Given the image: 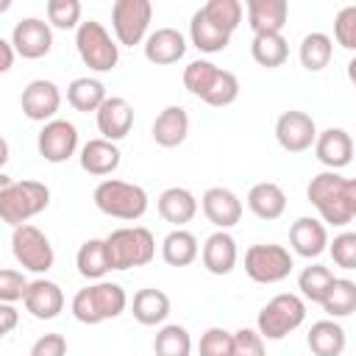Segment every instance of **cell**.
I'll list each match as a JSON object with an SVG mask.
<instances>
[{
    "instance_id": "1",
    "label": "cell",
    "mask_w": 356,
    "mask_h": 356,
    "mask_svg": "<svg viewBox=\"0 0 356 356\" xmlns=\"http://www.w3.org/2000/svg\"><path fill=\"white\" fill-rule=\"evenodd\" d=\"M306 197L328 225H348L356 217V178L323 170L309 181Z\"/></svg>"
},
{
    "instance_id": "2",
    "label": "cell",
    "mask_w": 356,
    "mask_h": 356,
    "mask_svg": "<svg viewBox=\"0 0 356 356\" xmlns=\"http://www.w3.org/2000/svg\"><path fill=\"white\" fill-rule=\"evenodd\" d=\"M184 86L189 95L200 97L203 103L222 108L231 106L239 97V81L234 72L220 70L217 64L206 61V58H195L184 67Z\"/></svg>"
},
{
    "instance_id": "3",
    "label": "cell",
    "mask_w": 356,
    "mask_h": 356,
    "mask_svg": "<svg viewBox=\"0 0 356 356\" xmlns=\"http://www.w3.org/2000/svg\"><path fill=\"white\" fill-rule=\"evenodd\" d=\"M50 206V189L42 181H11L0 175V220L11 228L25 225L31 217Z\"/></svg>"
},
{
    "instance_id": "4",
    "label": "cell",
    "mask_w": 356,
    "mask_h": 356,
    "mask_svg": "<svg viewBox=\"0 0 356 356\" xmlns=\"http://www.w3.org/2000/svg\"><path fill=\"white\" fill-rule=\"evenodd\" d=\"M72 317L83 325H97L106 320L120 317L128 309V295L114 281H95L75 292L72 298Z\"/></svg>"
},
{
    "instance_id": "5",
    "label": "cell",
    "mask_w": 356,
    "mask_h": 356,
    "mask_svg": "<svg viewBox=\"0 0 356 356\" xmlns=\"http://www.w3.org/2000/svg\"><path fill=\"white\" fill-rule=\"evenodd\" d=\"M92 200L103 214L125 220V222H134V220L145 217V211H147V192L139 184H128L120 178L100 181L95 186Z\"/></svg>"
},
{
    "instance_id": "6",
    "label": "cell",
    "mask_w": 356,
    "mask_h": 356,
    "mask_svg": "<svg viewBox=\"0 0 356 356\" xmlns=\"http://www.w3.org/2000/svg\"><path fill=\"white\" fill-rule=\"evenodd\" d=\"M108 248V261L111 270H131V267H145L156 256V239L150 228L145 225H125L114 228L106 236Z\"/></svg>"
},
{
    "instance_id": "7",
    "label": "cell",
    "mask_w": 356,
    "mask_h": 356,
    "mask_svg": "<svg viewBox=\"0 0 356 356\" xmlns=\"http://www.w3.org/2000/svg\"><path fill=\"white\" fill-rule=\"evenodd\" d=\"M306 320V303L300 295L292 292H281L275 298H270L259 317H256V331L264 339H284L286 334H292L295 328H300Z\"/></svg>"
},
{
    "instance_id": "8",
    "label": "cell",
    "mask_w": 356,
    "mask_h": 356,
    "mask_svg": "<svg viewBox=\"0 0 356 356\" xmlns=\"http://www.w3.org/2000/svg\"><path fill=\"white\" fill-rule=\"evenodd\" d=\"M75 47H78L81 61L92 72H108L120 61V44L108 36L103 22H97V19L81 22V28L75 31Z\"/></svg>"
},
{
    "instance_id": "9",
    "label": "cell",
    "mask_w": 356,
    "mask_h": 356,
    "mask_svg": "<svg viewBox=\"0 0 356 356\" xmlns=\"http://www.w3.org/2000/svg\"><path fill=\"white\" fill-rule=\"evenodd\" d=\"M292 267H295L292 253L284 245L261 242L245 250V273L256 284H278L292 273Z\"/></svg>"
},
{
    "instance_id": "10",
    "label": "cell",
    "mask_w": 356,
    "mask_h": 356,
    "mask_svg": "<svg viewBox=\"0 0 356 356\" xmlns=\"http://www.w3.org/2000/svg\"><path fill=\"white\" fill-rule=\"evenodd\" d=\"M150 19H153V3L150 0H117L111 6V28L120 44L134 47L145 42L150 33Z\"/></svg>"
},
{
    "instance_id": "11",
    "label": "cell",
    "mask_w": 356,
    "mask_h": 356,
    "mask_svg": "<svg viewBox=\"0 0 356 356\" xmlns=\"http://www.w3.org/2000/svg\"><path fill=\"white\" fill-rule=\"evenodd\" d=\"M11 253L22 264V270H31V273H47L53 267V261H56V253H53V245H50L47 234L39 231L31 222L14 228Z\"/></svg>"
},
{
    "instance_id": "12",
    "label": "cell",
    "mask_w": 356,
    "mask_h": 356,
    "mask_svg": "<svg viewBox=\"0 0 356 356\" xmlns=\"http://www.w3.org/2000/svg\"><path fill=\"white\" fill-rule=\"evenodd\" d=\"M317 125L312 120V114L289 108L284 114H278L275 120V139L286 153H303L309 147H314L317 142Z\"/></svg>"
},
{
    "instance_id": "13",
    "label": "cell",
    "mask_w": 356,
    "mask_h": 356,
    "mask_svg": "<svg viewBox=\"0 0 356 356\" xmlns=\"http://www.w3.org/2000/svg\"><path fill=\"white\" fill-rule=\"evenodd\" d=\"M36 147H39V156L50 164H61L67 161L70 156H75L78 150V128L70 122V120H50L42 125L39 131V139H36Z\"/></svg>"
},
{
    "instance_id": "14",
    "label": "cell",
    "mask_w": 356,
    "mask_h": 356,
    "mask_svg": "<svg viewBox=\"0 0 356 356\" xmlns=\"http://www.w3.org/2000/svg\"><path fill=\"white\" fill-rule=\"evenodd\" d=\"M19 106H22V114L28 120L50 122V120H56V114L61 108V89L47 78H36L22 89Z\"/></svg>"
},
{
    "instance_id": "15",
    "label": "cell",
    "mask_w": 356,
    "mask_h": 356,
    "mask_svg": "<svg viewBox=\"0 0 356 356\" xmlns=\"http://www.w3.org/2000/svg\"><path fill=\"white\" fill-rule=\"evenodd\" d=\"M11 44L17 50V56L22 58H44L53 47V31H50V22L39 19V17H25L14 25L11 31Z\"/></svg>"
},
{
    "instance_id": "16",
    "label": "cell",
    "mask_w": 356,
    "mask_h": 356,
    "mask_svg": "<svg viewBox=\"0 0 356 356\" xmlns=\"http://www.w3.org/2000/svg\"><path fill=\"white\" fill-rule=\"evenodd\" d=\"M200 209H203L206 220L211 225H217V231H228L242 220V200L225 186L206 189L200 197Z\"/></svg>"
},
{
    "instance_id": "17",
    "label": "cell",
    "mask_w": 356,
    "mask_h": 356,
    "mask_svg": "<svg viewBox=\"0 0 356 356\" xmlns=\"http://www.w3.org/2000/svg\"><path fill=\"white\" fill-rule=\"evenodd\" d=\"M353 136L345 131V128H325L317 134V142H314V156L320 164H325L328 170H342L353 161Z\"/></svg>"
},
{
    "instance_id": "18",
    "label": "cell",
    "mask_w": 356,
    "mask_h": 356,
    "mask_svg": "<svg viewBox=\"0 0 356 356\" xmlns=\"http://www.w3.org/2000/svg\"><path fill=\"white\" fill-rule=\"evenodd\" d=\"M289 245L303 259H317L328 250V228L317 217H298L289 228Z\"/></svg>"
},
{
    "instance_id": "19",
    "label": "cell",
    "mask_w": 356,
    "mask_h": 356,
    "mask_svg": "<svg viewBox=\"0 0 356 356\" xmlns=\"http://www.w3.org/2000/svg\"><path fill=\"white\" fill-rule=\"evenodd\" d=\"M95 120H97V131L103 134V139L120 142V139H125V136L131 134V128H134V106H131L125 97H114V95H111V97L97 108Z\"/></svg>"
},
{
    "instance_id": "20",
    "label": "cell",
    "mask_w": 356,
    "mask_h": 356,
    "mask_svg": "<svg viewBox=\"0 0 356 356\" xmlns=\"http://www.w3.org/2000/svg\"><path fill=\"white\" fill-rule=\"evenodd\" d=\"M248 25L253 36L261 33H281L289 17V3L286 0H248Z\"/></svg>"
},
{
    "instance_id": "21",
    "label": "cell",
    "mask_w": 356,
    "mask_h": 356,
    "mask_svg": "<svg viewBox=\"0 0 356 356\" xmlns=\"http://www.w3.org/2000/svg\"><path fill=\"white\" fill-rule=\"evenodd\" d=\"M200 259H203V267H206L211 275H228V273L236 267V259H239L236 239H234L228 231H214V234L203 242Z\"/></svg>"
},
{
    "instance_id": "22",
    "label": "cell",
    "mask_w": 356,
    "mask_h": 356,
    "mask_svg": "<svg viewBox=\"0 0 356 356\" xmlns=\"http://www.w3.org/2000/svg\"><path fill=\"white\" fill-rule=\"evenodd\" d=\"M25 309L36 317V320H53L61 314L64 309V292L56 281H47V278H36L31 281L28 292H25Z\"/></svg>"
},
{
    "instance_id": "23",
    "label": "cell",
    "mask_w": 356,
    "mask_h": 356,
    "mask_svg": "<svg viewBox=\"0 0 356 356\" xmlns=\"http://www.w3.org/2000/svg\"><path fill=\"white\" fill-rule=\"evenodd\" d=\"M186 53V39L181 31L175 28H156L147 39H145V58L150 64H159V67H167V64H175L181 61Z\"/></svg>"
},
{
    "instance_id": "24",
    "label": "cell",
    "mask_w": 356,
    "mask_h": 356,
    "mask_svg": "<svg viewBox=\"0 0 356 356\" xmlns=\"http://www.w3.org/2000/svg\"><path fill=\"white\" fill-rule=\"evenodd\" d=\"M150 136L159 147H178L184 145V139L189 136V114L184 106H167L164 111H159V117L153 120Z\"/></svg>"
},
{
    "instance_id": "25",
    "label": "cell",
    "mask_w": 356,
    "mask_h": 356,
    "mask_svg": "<svg viewBox=\"0 0 356 356\" xmlns=\"http://www.w3.org/2000/svg\"><path fill=\"white\" fill-rule=\"evenodd\" d=\"M78 159H81V170H83V172L103 178V175H111V172L120 167L122 153H120L117 142H108V139L97 136V139H89V142L81 147V156H78Z\"/></svg>"
},
{
    "instance_id": "26",
    "label": "cell",
    "mask_w": 356,
    "mask_h": 356,
    "mask_svg": "<svg viewBox=\"0 0 356 356\" xmlns=\"http://www.w3.org/2000/svg\"><path fill=\"white\" fill-rule=\"evenodd\" d=\"M156 209L161 214V220L172 222L175 228H184L186 222H192V217L197 214V197L186 189V186H170L159 195Z\"/></svg>"
},
{
    "instance_id": "27",
    "label": "cell",
    "mask_w": 356,
    "mask_h": 356,
    "mask_svg": "<svg viewBox=\"0 0 356 356\" xmlns=\"http://www.w3.org/2000/svg\"><path fill=\"white\" fill-rule=\"evenodd\" d=\"M306 345L314 356H342L348 337H345V328L328 317V320L312 323V328L306 334Z\"/></svg>"
},
{
    "instance_id": "28",
    "label": "cell",
    "mask_w": 356,
    "mask_h": 356,
    "mask_svg": "<svg viewBox=\"0 0 356 356\" xmlns=\"http://www.w3.org/2000/svg\"><path fill=\"white\" fill-rule=\"evenodd\" d=\"M131 314L139 325H161L167 317H170V298L167 292L156 289V286H147V289H139L131 300Z\"/></svg>"
},
{
    "instance_id": "29",
    "label": "cell",
    "mask_w": 356,
    "mask_h": 356,
    "mask_svg": "<svg viewBox=\"0 0 356 356\" xmlns=\"http://www.w3.org/2000/svg\"><path fill=\"white\" fill-rule=\"evenodd\" d=\"M248 209L259 217V220H278L286 211V195L278 184L273 181H261L253 184L248 192Z\"/></svg>"
},
{
    "instance_id": "30",
    "label": "cell",
    "mask_w": 356,
    "mask_h": 356,
    "mask_svg": "<svg viewBox=\"0 0 356 356\" xmlns=\"http://www.w3.org/2000/svg\"><path fill=\"white\" fill-rule=\"evenodd\" d=\"M197 256H200L197 236L192 231H186V228H172L161 239V259L170 267H189Z\"/></svg>"
},
{
    "instance_id": "31",
    "label": "cell",
    "mask_w": 356,
    "mask_h": 356,
    "mask_svg": "<svg viewBox=\"0 0 356 356\" xmlns=\"http://www.w3.org/2000/svg\"><path fill=\"white\" fill-rule=\"evenodd\" d=\"M189 39L200 53H222L231 42V33H225L222 28H217L200 8L192 14L189 19Z\"/></svg>"
},
{
    "instance_id": "32",
    "label": "cell",
    "mask_w": 356,
    "mask_h": 356,
    "mask_svg": "<svg viewBox=\"0 0 356 356\" xmlns=\"http://www.w3.org/2000/svg\"><path fill=\"white\" fill-rule=\"evenodd\" d=\"M106 100H108L106 86H103V81H97V78L83 75V78H75V81L67 86V103H70L75 111H83V114L95 111V114H97V108H100Z\"/></svg>"
},
{
    "instance_id": "33",
    "label": "cell",
    "mask_w": 356,
    "mask_h": 356,
    "mask_svg": "<svg viewBox=\"0 0 356 356\" xmlns=\"http://www.w3.org/2000/svg\"><path fill=\"white\" fill-rule=\"evenodd\" d=\"M75 267L89 281H103V275L111 270L106 239H86L75 253Z\"/></svg>"
},
{
    "instance_id": "34",
    "label": "cell",
    "mask_w": 356,
    "mask_h": 356,
    "mask_svg": "<svg viewBox=\"0 0 356 356\" xmlns=\"http://www.w3.org/2000/svg\"><path fill=\"white\" fill-rule=\"evenodd\" d=\"M331 56H334V39H331L328 33H323V31H312V33L303 36L300 50H298V58H300L303 70H309V72H320V70L328 67Z\"/></svg>"
},
{
    "instance_id": "35",
    "label": "cell",
    "mask_w": 356,
    "mask_h": 356,
    "mask_svg": "<svg viewBox=\"0 0 356 356\" xmlns=\"http://www.w3.org/2000/svg\"><path fill=\"white\" fill-rule=\"evenodd\" d=\"M250 56L259 67L275 70L289 58V44H286L284 33H261V36H253Z\"/></svg>"
},
{
    "instance_id": "36",
    "label": "cell",
    "mask_w": 356,
    "mask_h": 356,
    "mask_svg": "<svg viewBox=\"0 0 356 356\" xmlns=\"http://www.w3.org/2000/svg\"><path fill=\"white\" fill-rule=\"evenodd\" d=\"M334 281H337V275L331 273V267H325V264H309V267H303L300 275H298V289H300V295H303L306 300L323 303L325 295L331 292Z\"/></svg>"
},
{
    "instance_id": "37",
    "label": "cell",
    "mask_w": 356,
    "mask_h": 356,
    "mask_svg": "<svg viewBox=\"0 0 356 356\" xmlns=\"http://www.w3.org/2000/svg\"><path fill=\"white\" fill-rule=\"evenodd\" d=\"M320 306H323V312H325L331 320L353 314V312H356V281H350V278H337L334 286H331V292L325 295V300H323Z\"/></svg>"
},
{
    "instance_id": "38",
    "label": "cell",
    "mask_w": 356,
    "mask_h": 356,
    "mask_svg": "<svg viewBox=\"0 0 356 356\" xmlns=\"http://www.w3.org/2000/svg\"><path fill=\"white\" fill-rule=\"evenodd\" d=\"M153 350H156V356H189L192 353V337L178 323L161 325L156 339H153Z\"/></svg>"
},
{
    "instance_id": "39",
    "label": "cell",
    "mask_w": 356,
    "mask_h": 356,
    "mask_svg": "<svg viewBox=\"0 0 356 356\" xmlns=\"http://www.w3.org/2000/svg\"><path fill=\"white\" fill-rule=\"evenodd\" d=\"M200 11L225 33H234L242 22V3L239 0H209L206 6H200Z\"/></svg>"
},
{
    "instance_id": "40",
    "label": "cell",
    "mask_w": 356,
    "mask_h": 356,
    "mask_svg": "<svg viewBox=\"0 0 356 356\" xmlns=\"http://www.w3.org/2000/svg\"><path fill=\"white\" fill-rule=\"evenodd\" d=\"M47 11V22L58 31H78L81 28V3L78 0H47L44 6Z\"/></svg>"
},
{
    "instance_id": "41",
    "label": "cell",
    "mask_w": 356,
    "mask_h": 356,
    "mask_svg": "<svg viewBox=\"0 0 356 356\" xmlns=\"http://www.w3.org/2000/svg\"><path fill=\"white\" fill-rule=\"evenodd\" d=\"M334 39L339 47L356 56V6H345L334 17Z\"/></svg>"
},
{
    "instance_id": "42",
    "label": "cell",
    "mask_w": 356,
    "mask_h": 356,
    "mask_svg": "<svg viewBox=\"0 0 356 356\" xmlns=\"http://www.w3.org/2000/svg\"><path fill=\"white\" fill-rule=\"evenodd\" d=\"M197 353L200 356H231L234 353V334L214 325L209 328L203 337H200V345H197Z\"/></svg>"
},
{
    "instance_id": "43",
    "label": "cell",
    "mask_w": 356,
    "mask_h": 356,
    "mask_svg": "<svg viewBox=\"0 0 356 356\" xmlns=\"http://www.w3.org/2000/svg\"><path fill=\"white\" fill-rule=\"evenodd\" d=\"M328 253L337 267L342 270H356V231H342L328 242Z\"/></svg>"
},
{
    "instance_id": "44",
    "label": "cell",
    "mask_w": 356,
    "mask_h": 356,
    "mask_svg": "<svg viewBox=\"0 0 356 356\" xmlns=\"http://www.w3.org/2000/svg\"><path fill=\"white\" fill-rule=\"evenodd\" d=\"M31 281L19 273V270H0V303H17V300H25V292H28Z\"/></svg>"
},
{
    "instance_id": "45",
    "label": "cell",
    "mask_w": 356,
    "mask_h": 356,
    "mask_svg": "<svg viewBox=\"0 0 356 356\" xmlns=\"http://www.w3.org/2000/svg\"><path fill=\"white\" fill-rule=\"evenodd\" d=\"M231 356H267L264 353V337L253 328L234 331V353Z\"/></svg>"
},
{
    "instance_id": "46",
    "label": "cell",
    "mask_w": 356,
    "mask_h": 356,
    "mask_svg": "<svg viewBox=\"0 0 356 356\" xmlns=\"http://www.w3.org/2000/svg\"><path fill=\"white\" fill-rule=\"evenodd\" d=\"M31 356H67V339L64 334H44L33 342Z\"/></svg>"
},
{
    "instance_id": "47",
    "label": "cell",
    "mask_w": 356,
    "mask_h": 356,
    "mask_svg": "<svg viewBox=\"0 0 356 356\" xmlns=\"http://www.w3.org/2000/svg\"><path fill=\"white\" fill-rule=\"evenodd\" d=\"M19 323V312L14 309V303H0V331L11 334Z\"/></svg>"
},
{
    "instance_id": "48",
    "label": "cell",
    "mask_w": 356,
    "mask_h": 356,
    "mask_svg": "<svg viewBox=\"0 0 356 356\" xmlns=\"http://www.w3.org/2000/svg\"><path fill=\"white\" fill-rule=\"evenodd\" d=\"M14 44H11V39H0V72H8L11 70V64H14Z\"/></svg>"
},
{
    "instance_id": "49",
    "label": "cell",
    "mask_w": 356,
    "mask_h": 356,
    "mask_svg": "<svg viewBox=\"0 0 356 356\" xmlns=\"http://www.w3.org/2000/svg\"><path fill=\"white\" fill-rule=\"evenodd\" d=\"M348 81L353 83V89H356V56L348 61Z\"/></svg>"
}]
</instances>
